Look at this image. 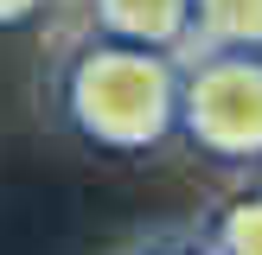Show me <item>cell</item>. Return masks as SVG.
<instances>
[{
    "instance_id": "4",
    "label": "cell",
    "mask_w": 262,
    "mask_h": 255,
    "mask_svg": "<svg viewBox=\"0 0 262 255\" xmlns=\"http://www.w3.org/2000/svg\"><path fill=\"white\" fill-rule=\"evenodd\" d=\"M186 51H262V0H192Z\"/></svg>"
},
{
    "instance_id": "3",
    "label": "cell",
    "mask_w": 262,
    "mask_h": 255,
    "mask_svg": "<svg viewBox=\"0 0 262 255\" xmlns=\"http://www.w3.org/2000/svg\"><path fill=\"white\" fill-rule=\"evenodd\" d=\"M90 19L102 38L154 45L173 58L192 45V0H90Z\"/></svg>"
},
{
    "instance_id": "1",
    "label": "cell",
    "mask_w": 262,
    "mask_h": 255,
    "mask_svg": "<svg viewBox=\"0 0 262 255\" xmlns=\"http://www.w3.org/2000/svg\"><path fill=\"white\" fill-rule=\"evenodd\" d=\"M58 109L102 153H154L179 128V58L96 32L64 64Z\"/></svg>"
},
{
    "instance_id": "7",
    "label": "cell",
    "mask_w": 262,
    "mask_h": 255,
    "mask_svg": "<svg viewBox=\"0 0 262 255\" xmlns=\"http://www.w3.org/2000/svg\"><path fill=\"white\" fill-rule=\"evenodd\" d=\"M147 255H211L205 242H160V249H147Z\"/></svg>"
},
{
    "instance_id": "5",
    "label": "cell",
    "mask_w": 262,
    "mask_h": 255,
    "mask_svg": "<svg viewBox=\"0 0 262 255\" xmlns=\"http://www.w3.org/2000/svg\"><path fill=\"white\" fill-rule=\"evenodd\" d=\"M211 255H262V185H243L217 204L211 230H205Z\"/></svg>"
},
{
    "instance_id": "6",
    "label": "cell",
    "mask_w": 262,
    "mask_h": 255,
    "mask_svg": "<svg viewBox=\"0 0 262 255\" xmlns=\"http://www.w3.org/2000/svg\"><path fill=\"white\" fill-rule=\"evenodd\" d=\"M51 0H0V26H32Z\"/></svg>"
},
{
    "instance_id": "2",
    "label": "cell",
    "mask_w": 262,
    "mask_h": 255,
    "mask_svg": "<svg viewBox=\"0 0 262 255\" xmlns=\"http://www.w3.org/2000/svg\"><path fill=\"white\" fill-rule=\"evenodd\" d=\"M217 166H262V51H179V128Z\"/></svg>"
}]
</instances>
